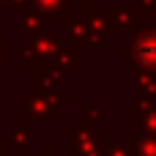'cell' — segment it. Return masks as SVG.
Here are the masks:
<instances>
[{
	"label": "cell",
	"mask_w": 156,
	"mask_h": 156,
	"mask_svg": "<svg viewBox=\"0 0 156 156\" xmlns=\"http://www.w3.org/2000/svg\"><path fill=\"white\" fill-rule=\"evenodd\" d=\"M137 58L148 66H156V33L145 36L140 44H137Z\"/></svg>",
	"instance_id": "1"
}]
</instances>
